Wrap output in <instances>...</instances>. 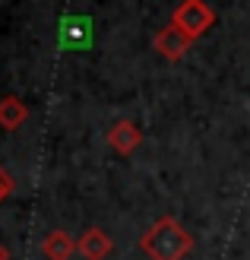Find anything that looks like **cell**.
I'll return each mask as SVG.
<instances>
[{
  "mask_svg": "<svg viewBox=\"0 0 250 260\" xmlns=\"http://www.w3.org/2000/svg\"><path fill=\"white\" fill-rule=\"evenodd\" d=\"M25 118H29V108H25L22 99H16V95H4V99H0V127H4V130L22 127Z\"/></svg>",
  "mask_w": 250,
  "mask_h": 260,
  "instance_id": "cell-6",
  "label": "cell"
},
{
  "mask_svg": "<svg viewBox=\"0 0 250 260\" xmlns=\"http://www.w3.org/2000/svg\"><path fill=\"white\" fill-rule=\"evenodd\" d=\"M193 45V38L190 35H184L174 22H168L165 29L155 35V51H159L162 57H168V60H177V57H184L187 54V48Z\"/></svg>",
  "mask_w": 250,
  "mask_h": 260,
  "instance_id": "cell-3",
  "label": "cell"
},
{
  "mask_svg": "<svg viewBox=\"0 0 250 260\" xmlns=\"http://www.w3.org/2000/svg\"><path fill=\"white\" fill-rule=\"evenodd\" d=\"M76 244H80V254H83V257H89V260H104V257L111 254V248H114L111 238L104 235L101 229H95V225L86 229V232H83V238L76 241Z\"/></svg>",
  "mask_w": 250,
  "mask_h": 260,
  "instance_id": "cell-5",
  "label": "cell"
},
{
  "mask_svg": "<svg viewBox=\"0 0 250 260\" xmlns=\"http://www.w3.org/2000/svg\"><path fill=\"white\" fill-rule=\"evenodd\" d=\"M171 22H174L184 35H190L196 42V38L216 22V13H212V7H209L206 0H184V4L174 10V19Z\"/></svg>",
  "mask_w": 250,
  "mask_h": 260,
  "instance_id": "cell-2",
  "label": "cell"
},
{
  "mask_svg": "<svg viewBox=\"0 0 250 260\" xmlns=\"http://www.w3.org/2000/svg\"><path fill=\"white\" fill-rule=\"evenodd\" d=\"M0 260H10V251L4 248V244H0Z\"/></svg>",
  "mask_w": 250,
  "mask_h": 260,
  "instance_id": "cell-8",
  "label": "cell"
},
{
  "mask_svg": "<svg viewBox=\"0 0 250 260\" xmlns=\"http://www.w3.org/2000/svg\"><path fill=\"white\" fill-rule=\"evenodd\" d=\"M76 248H80V244H76L67 232H51V235L42 241V251H45L48 260H70Z\"/></svg>",
  "mask_w": 250,
  "mask_h": 260,
  "instance_id": "cell-7",
  "label": "cell"
},
{
  "mask_svg": "<svg viewBox=\"0 0 250 260\" xmlns=\"http://www.w3.org/2000/svg\"><path fill=\"white\" fill-rule=\"evenodd\" d=\"M139 248L149 260H184L193 251V235L184 229L177 219L162 216L155 225H149L139 238Z\"/></svg>",
  "mask_w": 250,
  "mask_h": 260,
  "instance_id": "cell-1",
  "label": "cell"
},
{
  "mask_svg": "<svg viewBox=\"0 0 250 260\" xmlns=\"http://www.w3.org/2000/svg\"><path fill=\"white\" fill-rule=\"evenodd\" d=\"M142 143V130L133 121H114L108 130V146H114V152L130 155Z\"/></svg>",
  "mask_w": 250,
  "mask_h": 260,
  "instance_id": "cell-4",
  "label": "cell"
},
{
  "mask_svg": "<svg viewBox=\"0 0 250 260\" xmlns=\"http://www.w3.org/2000/svg\"><path fill=\"white\" fill-rule=\"evenodd\" d=\"M0 200H4V197H0Z\"/></svg>",
  "mask_w": 250,
  "mask_h": 260,
  "instance_id": "cell-9",
  "label": "cell"
}]
</instances>
